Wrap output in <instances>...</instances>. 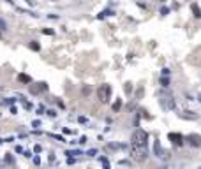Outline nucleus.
Listing matches in <instances>:
<instances>
[{
	"label": "nucleus",
	"mask_w": 201,
	"mask_h": 169,
	"mask_svg": "<svg viewBox=\"0 0 201 169\" xmlns=\"http://www.w3.org/2000/svg\"><path fill=\"white\" fill-rule=\"evenodd\" d=\"M146 139H148V134L145 130H136L134 136H132V146L134 148H143L146 144Z\"/></svg>",
	"instance_id": "obj_1"
},
{
	"label": "nucleus",
	"mask_w": 201,
	"mask_h": 169,
	"mask_svg": "<svg viewBox=\"0 0 201 169\" xmlns=\"http://www.w3.org/2000/svg\"><path fill=\"white\" fill-rule=\"evenodd\" d=\"M110 93H111V88L108 86V84H102V86H99V90H97V95H99V99L102 102L110 100Z\"/></svg>",
	"instance_id": "obj_2"
},
{
	"label": "nucleus",
	"mask_w": 201,
	"mask_h": 169,
	"mask_svg": "<svg viewBox=\"0 0 201 169\" xmlns=\"http://www.w3.org/2000/svg\"><path fill=\"white\" fill-rule=\"evenodd\" d=\"M189 143L192 144V146H201V136H198V134H190V136H189Z\"/></svg>",
	"instance_id": "obj_3"
},
{
	"label": "nucleus",
	"mask_w": 201,
	"mask_h": 169,
	"mask_svg": "<svg viewBox=\"0 0 201 169\" xmlns=\"http://www.w3.org/2000/svg\"><path fill=\"white\" fill-rule=\"evenodd\" d=\"M169 139H171L175 144H182V136L180 134H169Z\"/></svg>",
	"instance_id": "obj_4"
},
{
	"label": "nucleus",
	"mask_w": 201,
	"mask_h": 169,
	"mask_svg": "<svg viewBox=\"0 0 201 169\" xmlns=\"http://www.w3.org/2000/svg\"><path fill=\"white\" fill-rule=\"evenodd\" d=\"M46 88V84L44 83H39V86H34V88H30L32 92H34V93H37V92H41V90H44Z\"/></svg>",
	"instance_id": "obj_5"
},
{
	"label": "nucleus",
	"mask_w": 201,
	"mask_h": 169,
	"mask_svg": "<svg viewBox=\"0 0 201 169\" xmlns=\"http://www.w3.org/2000/svg\"><path fill=\"white\" fill-rule=\"evenodd\" d=\"M192 13H194L196 18H201V11H199V7H198L196 4H192Z\"/></svg>",
	"instance_id": "obj_6"
},
{
	"label": "nucleus",
	"mask_w": 201,
	"mask_h": 169,
	"mask_svg": "<svg viewBox=\"0 0 201 169\" xmlns=\"http://www.w3.org/2000/svg\"><path fill=\"white\" fill-rule=\"evenodd\" d=\"M19 81H23V83H30V78L25 76V74H19Z\"/></svg>",
	"instance_id": "obj_7"
},
{
	"label": "nucleus",
	"mask_w": 201,
	"mask_h": 169,
	"mask_svg": "<svg viewBox=\"0 0 201 169\" xmlns=\"http://www.w3.org/2000/svg\"><path fill=\"white\" fill-rule=\"evenodd\" d=\"M120 106H122V102H120V100H116V102L113 104V109H115V111H118V109H120Z\"/></svg>",
	"instance_id": "obj_8"
},
{
	"label": "nucleus",
	"mask_w": 201,
	"mask_h": 169,
	"mask_svg": "<svg viewBox=\"0 0 201 169\" xmlns=\"http://www.w3.org/2000/svg\"><path fill=\"white\" fill-rule=\"evenodd\" d=\"M30 48H32V49H35V51H37V49H39V44H37V42H32V44H30Z\"/></svg>",
	"instance_id": "obj_9"
},
{
	"label": "nucleus",
	"mask_w": 201,
	"mask_h": 169,
	"mask_svg": "<svg viewBox=\"0 0 201 169\" xmlns=\"http://www.w3.org/2000/svg\"><path fill=\"white\" fill-rule=\"evenodd\" d=\"M7 2H13V0H7Z\"/></svg>",
	"instance_id": "obj_10"
},
{
	"label": "nucleus",
	"mask_w": 201,
	"mask_h": 169,
	"mask_svg": "<svg viewBox=\"0 0 201 169\" xmlns=\"http://www.w3.org/2000/svg\"><path fill=\"white\" fill-rule=\"evenodd\" d=\"M161 2H164V0H161Z\"/></svg>",
	"instance_id": "obj_11"
},
{
	"label": "nucleus",
	"mask_w": 201,
	"mask_h": 169,
	"mask_svg": "<svg viewBox=\"0 0 201 169\" xmlns=\"http://www.w3.org/2000/svg\"><path fill=\"white\" fill-rule=\"evenodd\" d=\"M199 99H201V97H199Z\"/></svg>",
	"instance_id": "obj_12"
}]
</instances>
